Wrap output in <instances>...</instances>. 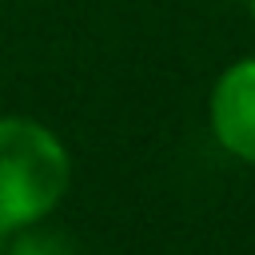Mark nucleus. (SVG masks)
Segmentation results:
<instances>
[{
  "label": "nucleus",
  "mask_w": 255,
  "mask_h": 255,
  "mask_svg": "<svg viewBox=\"0 0 255 255\" xmlns=\"http://www.w3.org/2000/svg\"><path fill=\"white\" fill-rule=\"evenodd\" d=\"M72 183L68 147L28 116H0V239L56 211Z\"/></svg>",
  "instance_id": "obj_1"
},
{
  "label": "nucleus",
  "mask_w": 255,
  "mask_h": 255,
  "mask_svg": "<svg viewBox=\"0 0 255 255\" xmlns=\"http://www.w3.org/2000/svg\"><path fill=\"white\" fill-rule=\"evenodd\" d=\"M207 120L219 147L255 167V56L231 64L215 80Z\"/></svg>",
  "instance_id": "obj_2"
},
{
  "label": "nucleus",
  "mask_w": 255,
  "mask_h": 255,
  "mask_svg": "<svg viewBox=\"0 0 255 255\" xmlns=\"http://www.w3.org/2000/svg\"><path fill=\"white\" fill-rule=\"evenodd\" d=\"M4 239H8L4 255H76V247L60 231L40 227V223H28V227H20V231H12Z\"/></svg>",
  "instance_id": "obj_3"
},
{
  "label": "nucleus",
  "mask_w": 255,
  "mask_h": 255,
  "mask_svg": "<svg viewBox=\"0 0 255 255\" xmlns=\"http://www.w3.org/2000/svg\"><path fill=\"white\" fill-rule=\"evenodd\" d=\"M251 20H255V0H251Z\"/></svg>",
  "instance_id": "obj_4"
}]
</instances>
